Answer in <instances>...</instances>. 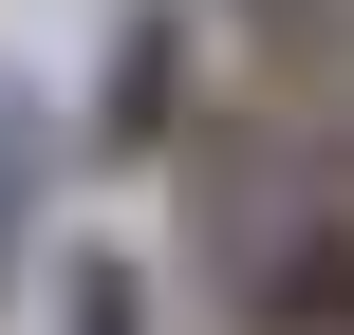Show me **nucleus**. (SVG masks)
<instances>
[{"mask_svg": "<svg viewBox=\"0 0 354 335\" xmlns=\"http://www.w3.org/2000/svg\"><path fill=\"white\" fill-rule=\"evenodd\" d=\"M243 335H354V205H299L243 242Z\"/></svg>", "mask_w": 354, "mask_h": 335, "instance_id": "nucleus-1", "label": "nucleus"}, {"mask_svg": "<svg viewBox=\"0 0 354 335\" xmlns=\"http://www.w3.org/2000/svg\"><path fill=\"white\" fill-rule=\"evenodd\" d=\"M168 112H187V19L149 0V19L112 37V93H93V149H168Z\"/></svg>", "mask_w": 354, "mask_h": 335, "instance_id": "nucleus-2", "label": "nucleus"}, {"mask_svg": "<svg viewBox=\"0 0 354 335\" xmlns=\"http://www.w3.org/2000/svg\"><path fill=\"white\" fill-rule=\"evenodd\" d=\"M56 335H149V280H131V261H112V242H93V261H75V280H56Z\"/></svg>", "mask_w": 354, "mask_h": 335, "instance_id": "nucleus-3", "label": "nucleus"}, {"mask_svg": "<svg viewBox=\"0 0 354 335\" xmlns=\"http://www.w3.org/2000/svg\"><path fill=\"white\" fill-rule=\"evenodd\" d=\"M19 205H37V112L0 93V242H19Z\"/></svg>", "mask_w": 354, "mask_h": 335, "instance_id": "nucleus-4", "label": "nucleus"}]
</instances>
